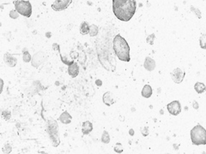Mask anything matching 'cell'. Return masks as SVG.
<instances>
[{
	"instance_id": "cell-1",
	"label": "cell",
	"mask_w": 206,
	"mask_h": 154,
	"mask_svg": "<svg viewBox=\"0 0 206 154\" xmlns=\"http://www.w3.org/2000/svg\"><path fill=\"white\" fill-rule=\"evenodd\" d=\"M136 9V0H113V11L117 19L119 21H130L134 16Z\"/></svg>"
},
{
	"instance_id": "cell-2",
	"label": "cell",
	"mask_w": 206,
	"mask_h": 154,
	"mask_svg": "<svg viewBox=\"0 0 206 154\" xmlns=\"http://www.w3.org/2000/svg\"><path fill=\"white\" fill-rule=\"evenodd\" d=\"M113 50H114L117 58L120 61L130 62L131 61V55H130L131 48L129 46L127 41L123 38L120 34H117L113 38Z\"/></svg>"
},
{
	"instance_id": "cell-3",
	"label": "cell",
	"mask_w": 206,
	"mask_h": 154,
	"mask_svg": "<svg viewBox=\"0 0 206 154\" xmlns=\"http://www.w3.org/2000/svg\"><path fill=\"white\" fill-rule=\"evenodd\" d=\"M191 140L193 145H206V130L201 125H196L191 130Z\"/></svg>"
},
{
	"instance_id": "cell-4",
	"label": "cell",
	"mask_w": 206,
	"mask_h": 154,
	"mask_svg": "<svg viewBox=\"0 0 206 154\" xmlns=\"http://www.w3.org/2000/svg\"><path fill=\"white\" fill-rule=\"evenodd\" d=\"M15 5V10L19 13L20 15L25 16V17H30L32 15V5L29 1L25 0H15L13 2Z\"/></svg>"
},
{
	"instance_id": "cell-5",
	"label": "cell",
	"mask_w": 206,
	"mask_h": 154,
	"mask_svg": "<svg viewBox=\"0 0 206 154\" xmlns=\"http://www.w3.org/2000/svg\"><path fill=\"white\" fill-rule=\"evenodd\" d=\"M47 132L50 135L51 143L53 147H58L59 145L58 139V127L57 122L50 118L47 122Z\"/></svg>"
},
{
	"instance_id": "cell-6",
	"label": "cell",
	"mask_w": 206,
	"mask_h": 154,
	"mask_svg": "<svg viewBox=\"0 0 206 154\" xmlns=\"http://www.w3.org/2000/svg\"><path fill=\"white\" fill-rule=\"evenodd\" d=\"M186 76V71L184 69L176 68L171 72V78L176 84H180L183 81Z\"/></svg>"
},
{
	"instance_id": "cell-7",
	"label": "cell",
	"mask_w": 206,
	"mask_h": 154,
	"mask_svg": "<svg viewBox=\"0 0 206 154\" xmlns=\"http://www.w3.org/2000/svg\"><path fill=\"white\" fill-rule=\"evenodd\" d=\"M72 0H55L51 4V9L55 11H61L66 10L71 5Z\"/></svg>"
},
{
	"instance_id": "cell-8",
	"label": "cell",
	"mask_w": 206,
	"mask_h": 154,
	"mask_svg": "<svg viewBox=\"0 0 206 154\" xmlns=\"http://www.w3.org/2000/svg\"><path fill=\"white\" fill-rule=\"evenodd\" d=\"M167 108L168 112L173 115H178L181 112V104L178 100L169 103L167 105Z\"/></svg>"
},
{
	"instance_id": "cell-9",
	"label": "cell",
	"mask_w": 206,
	"mask_h": 154,
	"mask_svg": "<svg viewBox=\"0 0 206 154\" xmlns=\"http://www.w3.org/2000/svg\"><path fill=\"white\" fill-rule=\"evenodd\" d=\"M46 59V56L43 51H38L32 58V66L34 68H38L40 64H42Z\"/></svg>"
},
{
	"instance_id": "cell-10",
	"label": "cell",
	"mask_w": 206,
	"mask_h": 154,
	"mask_svg": "<svg viewBox=\"0 0 206 154\" xmlns=\"http://www.w3.org/2000/svg\"><path fill=\"white\" fill-rule=\"evenodd\" d=\"M68 73L72 78H75V77H77L78 76V74H79V66H78V64L76 62L72 61L69 64Z\"/></svg>"
},
{
	"instance_id": "cell-11",
	"label": "cell",
	"mask_w": 206,
	"mask_h": 154,
	"mask_svg": "<svg viewBox=\"0 0 206 154\" xmlns=\"http://www.w3.org/2000/svg\"><path fill=\"white\" fill-rule=\"evenodd\" d=\"M102 100L103 103L106 105H107V106H110V105H112V104H113L115 103L114 96H113V94L111 92H107V93H105L103 94Z\"/></svg>"
},
{
	"instance_id": "cell-12",
	"label": "cell",
	"mask_w": 206,
	"mask_h": 154,
	"mask_svg": "<svg viewBox=\"0 0 206 154\" xmlns=\"http://www.w3.org/2000/svg\"><path fill=\"white\" fill-rule=\"evenodd\" d=\"M4 63L6 65H8L9 67H15L16 64H17V60L16 58H15L14 56H12L11 54L10 53H5L4 56Z\"/></svg>"
},
{
	"instance_id": "cell-13",
	"label": "cell",
	"mask_w": 206,
	"mask_h": 154,
	"mask_svg": "<svg viewBox=\"0 0 206 154\" xmlns=\"http://www.w3.org/2000/svg\"><path fill=\"white\" fill-rule=\"evenodd\" d=\"M143 67L146 70L148 71H153L155 69V62L153 58L147 57L144 60L143 63Z\"/></svg>"
},
{
	"instance_id": "cell-14",
	"label": "cell",
	"mask_w": 206,
	"mask_h": 154,
	"mask_svg": "<svg viewBox=\"0 0 206 154\" xmlns=\"http://www.w3.org/2000/svg\"><path fill=\"white\" fill-rule=\"evenodd\" d=\"M59 121L64 123V124H70L71 122V120H72V116L71 115V114L68 112V111H64L60 116H59Z\"/></svg>"
},
{
	"instance_id": "cell-15",
	"label": "cell",
	"mask_w": 206,
	"mask_h": 154,
	"mask_svg": "<svg viewBox=\"0 0 206 154\" xmlns=\"http://www.w3.org/2000/svg\"><path fill=\"white\" fill-rule=\"evenodd\" d=\"M92 130H93V124L90 121L84 122L83 123V125H82V133L84 135H90V133L92 132Z\"/></svg>"
},
{
	"instance_id": "cell-16",
	"label": "cell",
	"mask_w": 206,
	"mask_h": 154,
	"mask_svg": "<svg viewBox=\"0 0 206 154\" xmlns=\"http://www.w3.org/2000/svg\"><path fill=\"white\" fill-rule=\"evenodd\" d=\"M152 88L149 85H144V87L142 89V96L143 98H149L152 95Z\"/></svg>"
},
{
	"instance_id": "cell-17",
	"label": "cell",
	"mask_w": 206,
	"mask_h": 154,
	"mask_svg": "<svg viewBox=\"0 0 206 154\" xmlns=\"http://www.w3.org/2000/svg\"><path fill=\"white\" fill-rule=\"evenodd\" d=\"M194 89L198 93L201 94L206 91V87L203 82H196L194 85Z\"/></svg>"
},
{
	"instance_id": "cell-18",
	"label": "cell",
	"mask_w": 206,
	"mask_h": 154,
	"mask_svg": "<svg viewBox=\"0 0 206 154\" xmlns=\"http://www.w3.org/2000/svg\"><path fill=\"white\" fill-rule=\"evenodd\" d=\"M80 33L83 35L89 34V33H90V26H89L87 21H83L81 23V26H80Z\"/></svg>"
},
{
	"instance_id": "cell-19",
	"label": "cell",
	"mask_w": 206,
	"mask_h": 154,
	"mask_svg": "<svg viewBox=\"0 0 206 154\" xmlns=\"http://www.w3.org/2000/svg\"><path fill=\"white\" fill-rule=\"evenodd\" d=\"M98 27H97L96 25H95V24H93V25L90 26V35L91 36V37H94V36H96L97 34H98Z\"/></svg>"
},
{
	"instance_id": "cell-20",
	"label": "cell",
	"mask_w": 206,
	"mask_h": 154,
	"mask_svg": "<svg viewBox=\"0 0 206 154\" xmlns=\"http://www.w3.org/2000/svg\"><path fill=\"white\" fill-rule=\"evenodd\" d=\"M102 141L104 144H108L110 142V135L107 133V131H103L102 135Z\"/></svg>"
},
{
	"instance_id": "cell-21",
	"label": "cell",
	"mask_w": 206,
	"mask_h": 154,
	"mask_svg": "<svg viewBox=\"0 0 206 154\" xmlns=\"http://www.w3.org/2000/svg\"><path fill=\"white\" fill-rule=\"evenodd\" d=\"M199 45L202 49H206V33H203L199 37Z\"/></svg>"
},
{
	"instance_id": "cell-22",
	"label": "cell",
	"mask_w": 206,
	"mask_h": 154,
	"mask_svg": "<svg viewBox=\"0 0 206 154\" xmlns=\"http://www.w3.org/2000/svg\"><path fill=\"white\" fill-rule=\"evenodd\" d=\"M22 60L24 63H28L32 60L31 55L29 54V52L28 51H23V55H22Z\"/></svg>"
},
{
	"instance_id": "cell-23",
	"label": "cell",
	"mask_w": 206,
	"mask_h": 154,
	"mask_svg": "<svg viewBox=\"0 0 206 154\" xmlns=\"http://www.w3.org/2000/svg\"><path fill=\"white\" fill-rule=\"evenodd\" d=\"M2 151H3L4 153H10L11 151H12V147H11L10 144H9V143L5 144L4 146V147L2 148Z\"/></svg>"
},
{
	"instance_id": "cell-24",
	"label": "cell",
	"mask_w": 206,
	"mask_h": 154,
	"mask_svg": "<svg viewBox=\"0 0 206 154\" xmlns=\"http://www.w3.org/2000/svg\"><path fill=\"white\" fill-rule=\"evenodd\" d=\"M2 117H3L4 120H6V121L10 120V117H11V113H10V110H4V111H2Z\"/></svg>"
},
{
	"instance_id": "cell-25",
	"label": "cell",
	"mask_w": 206,
	"mask_h": 154,
	"mask_svg": "<svg viewBox=\"0 0 206 154\" xmlns=\"http://www.w3.org/2000/svg\"><path fill=\"white\" fill-rule=\"evenodd\" d=\"M123 151H124V148H123V146L121 143H117L116 146L114 147V152L117 153H122Z\"/></svg>"
},
{
	"instance_id": "cell-26",
	"label": "cell",
	"mask_w": 206,
	"mask_h": 154,
	"mask_svg": "<svg viewBox=\"0 0 206 154\" xmlns=\"http://www.w3.org/2000/svg\"><path fill=\"white\" fill-rule=\"evenodd\" d=\"M19 15L20 14L16 11V10H10V16L12 19H16V18H18Z\"/></svg>"
},
{
	"instance_id": "cell-27",
	"label": "cell",
	"mask_w": 206,
	"mask_h": 154,
	"mask_svg": "<svg viewBox=\"0 0 206 154\" xmlns=\"http://www.w3.org/2000/svg\"><path fill=\"white\" fill-rule=\"evenodd\" d=\"M154 34H151L149 35L148 38H146L147 42H148L149 45H153L154 44Z\"/></svg>"
},
{
	"instance_id": "cell-28",
	"label": "cell",
	"mask_w": 206,
	"mask_h": 154,
	"mask_svg": "<svg viewBox=\"0 0 206 154\" xmlns=\"http://www.w3.org/2000/svg\"><path fill=\"white\" fill-rule=\"evenodd\" d=\"M141 133H142V135H143L144 137H145V136H148L149 135L148 127H142L141 128Z\"/></svg>"
},
{
	"instance_id": "cell-29",
	"label": "cell",
	"mask_w": 206,
	"mask_h": 154,
	"mask_svg": "<svg viewBox=\"0 0 206 154\" xmlns=\"http://www.w3.org/2000/svg\"><path fill=\"white\" fill-rule=\"evenodd\" d=\"M193 108H194V109H195V110H198V109H199V104H198V103L196 102V101H193Z\"/></svg>"
}]
</instances>
